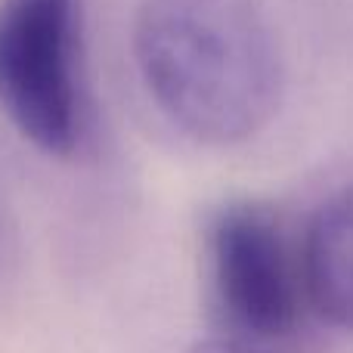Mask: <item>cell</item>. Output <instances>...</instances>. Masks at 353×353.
<instances>
[{
	"label": "cell",
	"mask_w": 353,
	"mask_h": 353,
	"mask_svg": "<svg viewBox=\"0 0 353 353\" xmlns=\"http://www.w3.org/2000/svg\"><path fill=\"white\" fill-rule=\"evenodd\" d=\"M0 109L47 155L84 146L81 0H0Z\"/></svg>",
	"instance_id": "obj_2"
},
{
	"label": "cell",
	"mask_w": 353,
	"mask_h": 353,
	"mask_svg": "<svg viewBox=\"0 0 353 353\" xmlns=\"http://www.w3.org/2000/svg\"><path fill=\"white\" fill-rule=\"evenodd\" d=\"M137 62L155 105L208 146L254 137L279 105V47L254 0H146Z\"/></svg>",
	"instance_id": "obj_1"
},
{
	"label": "cell",
	"mask_w": 353,
	"mask_h": 353,
	"mask_svg": "<svg viewBox=\"0 0 353 353\" xmlns=\"http://www.w3.org/2000/svg\"><path fill=\"white\" fill-rule=\"evenodd\" d=\"M189 353H257V350H251L248 344H239V341H232V338H208V341H199V344H192V350Z\"/></svg>",
	"instance_id": "obj_5"
},
{
	"label": "cell",
	"mask_w": 353,
	"mask_h": 353,
	"mask_svg": "<svg viewBox=\"0 0 353 353\" xmlns=\"http://www.w3.org/2000/svg\"><path fill=\"white\" fill-rule=\"evenodd\" d=\"M208 282L220 316L248 341H285L307 307L301 251L261 201H230L205 232Z\"/></svg>",
	"instance_id": "obj_3"
},
{
	"label": "cell",
	"mask_w": 353,
	"mask_h": 353,
	"mask_svg": "<svg viewBox=\"0 0 353 353\" xmlns=\"http://www.w3.org/2000/svg\"><path fill=\"white\" fill-rule=\"evenodd\" d=\"M307 307L329 325L353 332V186L313 211L301 245Z\"/></svg>",
	"instance_id": "obj_4"
}]
</instances>
